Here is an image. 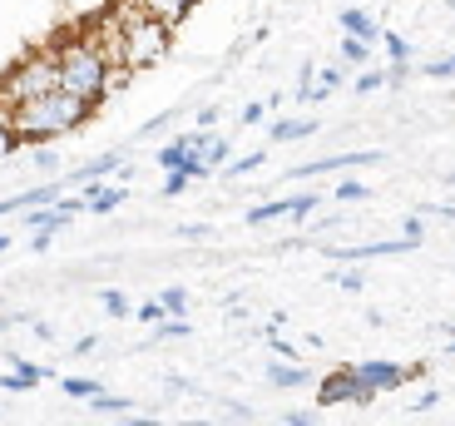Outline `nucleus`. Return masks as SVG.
<instances>
[{
    "mask_svg": "<svg viewBox=\"0 0 455 426\" xmlns=\"http://www.w3.org/2000/svg\"><path fill=\"white\" fill-rule=\"evenodd\" d=\"M337 402H356V406H371V392L352 377V367H337L317 382V406H337Z\"/></svg>",
    "mask_w": 455,
    "mask_h": 426,
    "instance_id": "nucleus-6",
    "label": "nucleus"
},
{
    "mask_svg": "<svg viewBox=\"0 0 455 426\" xmlns=\"http://www.w3.org/2000/svg\"><path fill=\"white\" fill-rule=\"evenodd\" d=\"M129 80H134V75H129L124 65H109V69H104V100H109V94H119Z\"/></svg>",
    "mask_w": 455,
    "mask_h": 426,
    "instance_id": "nucleus-24",
    "label": "nucleus"
},
{
    "mask_svg": "<svg viewBox=\"0 0 455 426\" xmlns=\"http://www.w3.org/2000/svg\"><path fill=\"white\" fill-rule=\"evenodd\" d=\"M90 406H94V412H104V416H124V412H134V402H129V397H109V392L90 397Z\"/></svg>",
    "mask_w": 455,
    "mask_h": 426,
    "instance_id": "nucleus-20",
    "label": "nucleus"
},
{
    "mask_svg": "<svg viewBox=\"0 0 455 426\" xmlns=\"http://www.w3.org/2000/svg\"><path fill=\"white\" fill-rule=\"evenodd\" d=\"M312 129H317V119H277L273 139H307Z\"/></svg>",
    "mask_w": 455,
    "mask_h": 426,
    "instance_id": "nucleus-16",
    "label": "nucleus"
},
{
    "mask_svg": "<svg viewBox=\"0 0 455 426\" xmlns=\"http://www.w3.org/2000/svg\"><path fill=\"white\" fill-rule=\"evenodd\" d=\"M238 119H243V125H248V129H252V125H262V119H267V104H258V100H252L248 109H243V115H238Z\"/></svg>",
    "mask_w": 455,
    "mask_h": 426,
    "instance_id": "nucleus-33",
    "label": "nucleus"
},
{
    "mask_svg": "<svg viewBox=\"0 0 455 426\" xmlns=\"http://www.w3.org/2000/svg\"><path fill=\"white\" fill-rule=\"evenodd\" d=\"M60 392L75 397V402H90V397L104 392V387H100V382H90V377H65V382H60Z\"/></svg>",
    "mask_w": 455,
    "mask_h": 426,
    "instance_id": "nucleus-15",
    "label": "nucleus"
},
{
    "mask_svg": "<svg viewBox=\"0 0 455 426\" xmlns=\"http://www.w3.org/2000/svg\"><path fill=\"white\" fill-rule=\"evenodd\" d=\"M208 233H213L208 223H183V229H179V238H183V243H204Z\"/></svg>",
    "mask_w": 455,
    "mask_h": 426,
    "instance_id": "nucleus-29",
    "label": "nucleus"
},
{
    "mask_svg": "<svg viewBox=\"0 0 455 426\" xmlns=\"http://www.w3.org/2000/svg\"><path fill=\"white\" fill-rule=\"evenodd\" d=\"M129 198V189H119V184H84V213H114V208Z\"/></svg>",
    "mask_w": 455,
    "mask_h": 426,
    "instance_id": "nucleus-8",
    "label": "nucleus"
},
{
    "mask_svg": "<svg viewBox=\"0 0 455 426\" xmlns=\"http://www.w3.org/2000/svg\"><path fill=\"white\" fill-rule=\"evenodd\" d=\"M30 248H35V253H45V248H50V233H45V229H35V238H30Z\"/></svg>",
    "mask_w": 455,
    "mask_h": 426,
    "instance_id": "nucleus-40",
    "label": "nucleus"
},
{
    "mask_svg": "<svg viewBox=\"0 0 455 426\" xmlns=\"http://www.w3.org/2000/svg\"><path fill=\"white\" fill-rule=\"evenodd\" d=\"M371 60V50L356 45V40H341V65H366Z\"/></svg>",
    "mask_w": 455,
    "mask_h": 426,
    "instance_id": "nucleus-27",
    "label": "nucleus"
},
{
    "mask_svg": "<svg viewBox=\"0 0 455 426\" xmlns=\"http://www.w3.org/2000/svg\"><path fill=\"white\" fill-rule=\"evenodd\" d=\"M114 169H124V149H109V154H100L94 164H84L80 173H69V184H104Z\"/></svg>",
    "mask_w": 455,
    "mask_h": 426,
    "instance_id": "nucleus-11",
    "label": "nucleus"
},
{
    "mask_svg": "<svg viewBox=\"0 0 455 426\" xmlns=\"http://www.w3.org/2000/svg\"><path fill=\"white\" fill-rule=\"evenodd\" d=\"M5 248H11V233H0V253H5Z\"/></svg>",
    "mask_w": 455,
    "mask_h": 426,
    "instance_id": "nucleus-43",
    "label": "nucleus"
},
{
    "mask_svg": "<svg viewBox=\"0 0 455 426\" xmlns=\"http://www.w3.org/2000/svg\"><path fill=\"white\" fill-rule=\"evenodd\" d=\"M376 40H387V50H391V65H406V60H411V40H406V35H391V30H381Z\"/></svg>",
    "mask_w": 455,
    "mask_h": 426,
    "instance_id": "nucleus-22",
    "label": "nucleus"
},
{
    "mask_svg": "<svg viewBox=\"0 0 455 426\" xmlns=\"http://www.w3.org/2000/svg\"><path fill=\"white\" fill-rule=\"evenodd\" d=\"M287 208H292V198H277V204H258V208H248V223H273V219H287Z\"/></svg>",
    "mask_w": 455,
    "mask_h": 426,
    "instance_id": "nucleus-18",
    "label": "nucleus"
},
{
    "mask_svg": "<svg viewBox=\"0 0 455 426\" xmlns=\"http://www.w3.org/2000/svg\"><path fill=\"white\" fill-rule=\"evenodd\" d=\"M252 169H262V154H248V159L228 164V173H233V179H243V173H252Z\"/></svg>",
    "mask_w": 455,
    "mask_h": 426,
    "instance_id": "nucleus-30",
    "label": "nucleus"
},
{
    "mask_svg": "<svg viewBox=\"0 0 455 426\" xmlns=\"http://www.w3.org/2000/svg\"><path fill=\"white\" fill-rule=\"evenodd\" d=\"M312 75H317V80H312V104H317V100H327V94H337L341 84H347V75H341L337 65H327V69H312Z\"/></svg>",
    "mask_w": 455,
    "mask_h": 426,
    "instance_id": "nucleus-13",
    "label": "nucleus"
},
{
    "mask_svg": "<svg viewBox=\"0 0 455 426\" xmlns=\"http://www.w3.org/2000/svg\"><path fill=\"white\" fill-rule=\"evenodd\" d=\"M352 377L362 382L366 392H396V387H406L411 382V367H401V362H381V358H371V362H352Z\"/></svg>",
    "mask_w": 455,
    "mask_h": 426,
    "instance_id": "nucleus-5",
    "label": "nucleus"
},
{
    "mask_svg": "<svg viewBox=\"0 0 455 426\" xmlns=\"http://www.w3.org/2000/svg\"><path fill=\"white\" fill-rule=\"evenodd\" d=\"M401 238H406L411 248H416V243L426 238V223H421V219H406V233H401Z\"/></svg>",
    "mask_w": 455,
    "mask_h": 426,
    "instance_id": "nucleus-35",
    "label": "nucleus"
},
{
    "mask_svg": "<svg viewBox=\"0 0 455 426\" xmlns=\"http://www.w3.org/2000/svg\"><path fill=\"white\" fill-rule=\"evenodd\" d=\"M179 337H188V323H183V317H164V323L154 327V342H179Z\"/></svg>",
    "mask_w": 455,
    "mask_h": 426,
    "instance_id": "nucleus-23",
    "label": "nucleus"
},
{
    "mask_svg": "<svg viewBox=\"0 0 455 426\" xmlns=\"http://www.w3.org/2000/svg\"><path fill=\"white\" fill-rule=\"evenodd\" d=\"M134 5L148 15V20H159V25H169V30H173V25L198 5V0H134Z\"/></svg>",
    "mask_w": 455,
    "mask_h": 426,
    "instance_id": "nucleus-9",
    "label": "nucleus"
},
{
    "mask_svg": "<svg viewBox=\"0 0 455 426\" xmlns=\"http://www.w3.org/2000/svg\"><path fill=\"white\" fill-rule=\"evenodd\" d=\"M331 283H341L347 293H362V288H366V277H362V273H331Z\"/></svg>",
    "mask_w": 455,
    "mask_h": 426,
    "instance_id": "nucleus-32",
    "label": "nucleus"
},
{
    "mask_svg": "<svg viewBox=\"0 0 455 426\" xmlns=\"http://www.w3.org/2000/svg\"><path fill=\"white\" fill-rule=\"evenodd\" d=\"M100 302H104V312H109V317H134V302H129L119 288H104Z\"/></svg>",
    "mask_w": 455,
    "mask_h": 426,
    "instance_id": "nucleus-19",
    "label": "nucleus"
},
{
    "mask_svg": "<svg viewBox=\"0 0 455 426\" xmlns=\"http://www.w3.org/2000/svg\"><path fill=\"white\" fill-rule=\"evenodd\" d=\"M426 75H431V80H451L455 65H451V60H431V65H426Z\"/></svg>",
    "mask_w": 455,
    "mask_h": 426,
    "instance_id": "nucleus-34",
    "label": "nucleus"
},
{
    "mask_svg": "<svg viewBox=\"0 0 455 426\" xmlns=\"http://www.w3.org/2000/svg\"><path fill=\"white\" fill-rule=\"evenodd\" d=\"M337 20H341V30H347V40H356V45H366V50H371L376 35H381V25H376L366 11H341Z\"/></svg>",
    "mask_w": 455,
    "mask_h": 426,
    "instance_id": "nucleus-10",
    "label": "nucleus"
},
{
    "mask_svg": "<svg viewBox=\"0 0 455 426\" xmlns=\"http://www.w3.org/2000/svg\"><path fill=\"white\" fill-rule=\"evenodd\" d=\"M55 90H60V65H55V45H50V50L25 55L0 80V104H25V100H40V94H55Z\"/></svg>",
    "mask_w": 455,
    "mask_h": 426,
    "instance_id": "nucleus-4",
    "label": "nucleus"
},
{
    "mask_svg": "<svg viewBox=\"0 0 455 426\" xmlns=\"http://www.w3.org/2000/svg\"><path fill=\"white\" fill-rule=\"evenodd\" d=\"M114 20H119V65H124L129 75H144V69L169 60L173 30L159 20H148L134 0H119V5H114Z\"/></svg>",
    "mask_w": 455,
    "mask_h": 426,
    "instance_id": "nucleus-2",
    "label": "nucleus"
},
{
    "mask_svg": "<svg viewBox=\"0 0 455 426\" xmlns=\"http://www.w3.org/2000/svg\"><path fill=\"white\" fill-rule=\"evenodd\" d=\"M387 154L376 149H352V154H331V159H317V164H302V169H292L297 179H312V173H337V169H356V164H381Z\"/></svg>",
    "mask_w": 455,
    "mask_h": 426,
    "instance_id": "nucleus-7",
    "label": "nucleus"
},
{
    "mask_svg": "<svg viewBox=\"0 0 455 426\" xmlns=\"http://www.w3.org/2000/svg\"><path fill=\"white\" fill-rule=\"evenodd\" d=\"M267 382H273V387H307V372L297 367V362H277V367H267Z\"/></svg>",
    "mask_w": 455,
    "mask_h": 426,
    "instance_id": "nucleus-14",
    "label": "nucleus"
},
{
    "mask_svg": "<svg viewBox=\"0 0 455 426\" xmlns=\"http://www.w3.org/2000/svg\"><path fill=\"white\" fill-rule=\"evenodd\" d=\"M317 204H322V194H297L292 208H287V219H307V213H317Z\"/></svg>",
    "mask_w": 455,
    "mask_h": 426,
    "instance_id": "nucleus-26",
    "label": "nucleus"
},
{
    "mask_svg": "<svg viewBox=\"0 0 455 426\" xmlns=\"http://www.w3.org/2000/svg\"><path fill=\"white\" fill-rule=\"evenodd\" d=\"M94 347H100V337H80L75 342V358H94Z\"/></svg>",
    "mask_w": 455,
    "mask_h": 426,
    "instance_id": "nucleus-36",
    "label": "nucleus"
},
{
    "mask_svg": "<svg viewBox=\"0 0 455 426\" xmlns=\"http://www.w3.org/2000/svg\"><path fill=\"white\" fill-rule=\"evenodd\" d=\"M35 327V337H40V342H55V327H50V323H30Z\"/></svg>",
    "mask_w": 455,
    "mask_h": 426,
    "instance_id": "nucleus-41",
    "label": "nucleus"
},
{
    "mask_svg": "<svg viewBox=\"0 0 455 426\" xmlns=\"http://www.w3.org/2000/svg\"><path fill=\"white\" fill-rule=\"evenodd\" d=\"M159 308L169 312V317H183V312H188V293H183V288H164L159 293Z\"/></svg>",
    "mask_w": 455,
    "mask_h": 426,
    "instance_id": "nucleus-21",
    "label": "nucleus"
},
{
    "mask_svg": "<svg viewBox=\"0 0 455 426\" xmlns=\"http://www.w3.org/2000/svg\"><path fill=\"white\" fill-rule=\"evenodd\" d=\"M90 119V104L69 100V94H40V100L11 104L5 129H11L15 144H50V139H65L69 129H80Z\"/></svg>",
    "mask_w": 455,
    "mask_h": 426,
    "instance_id": "nucleus-1",
    "label": "nucleus"
},
{
    "mask_svg": "<svg viewBox=\"0 0 455 426\" xmlns=\"http://www.w3.org/2000/svg\"><path fill=\"white\" fill-rule=\"evenodd\" d=\"M169 115H173V109H169ZM169 115H154V119H148V125H144V129H139V134H159V129H164V125H169Z\"/></svg>",
    "mask_w": 455,
    "mask_h": 426,
    "instance_id": "nucleus-38",
    "label": "nucleus"
},
{
    "mask_svg": "<svg viewBox=\"0 0 455 426\" xmlns=\"http://www.w3.org/2000/svg\"><path fill=\"white\" fill-rule=\"evenodd\" d=\"M134 317H139V323H144V327H159L164 317H169V312L159 308V298H148V302H139V308H134Z\"/></svg>",
    "mask_w": 455,
    "mask_h": 426,
    "instance_id": "nucleus-25",
    "label": "nucleus"
},
{
    "mask_svg": "<svg viewBox=\"0 0 455 426\" xmlns=\"http://www.w3.org/2000/svg\"><path fill=\"white\" fill-rule=\"evenodd\" d=\"M194 119H198V129H213V125H218V109H213V104H208V109H198Z\"/></svg>",
    "mask_w": 455,
    "mask_h": 426,
    "instance_id": "nucleus-37",
    "label": "nucleus"
},
{
    "mask_svg": "<svg viewBox=\"0 0 455 426\" xmlns=\"http://www.w3.org/2000/svg\"><path fill=\"white\" fill-rule=\"evenodd\" d=\"M183 189H188V173H169V179H164V198H179Z\"/></svg>",
    "mask_w": 455,
    "mask_h": 426,
    "instance_id": "nucleus-31",
    "label": "nucleus"
},
{
    "mask_svg": "<svg viewBox=\"0 0 455 426\" xmlns=\"http://www.w3.org/2000/svg\"><path fill=\"white\" fill-rule=\"evenodd\" d=\"M381 84H387V69H362V75H356V90H362V94L381 90Z\"/></svg>",
    "mask_w": 455,
    "mask_h": 426,
    "instance_id": "nucleus-28",
    "label": "nucleus"
},
{
    "mask_svg": "<svg viewBox=\"0 0 455 426\" xmlns=\"http://www.w3.org/2000/svg\"><path fill=\"white\" fill-rule=\"evenodd\" d=\"M396 253H411L406 238H381V243H356V248H337L331 258H396Z\"/></svg>",
    "mask_w": 455,
    "mask_h": 426,
    "instance_id": "nucleus-12",
    "label": "nucleus"
},
{
    "mask_svg": "<svg viewBox=\"0 0 455 426\" xmlns=\"http://www.w3.org/2000/svg\"><path fill=\"white\" fill-rule=\"evenodd\" d=\"M331 198H337V204H362V198H371V189H366L362 179H341V184L331 189Z\"/></svg>",
    "mask_w": 455,
    "mask_h": 426,
    "instance_id": "nucleus-17",
    "label": "nucleus"
},
{
    "mask_svg": "<svg viewBox=\"0 0 455 426\" xmlns=\"http://www.w3.org/2000/svg\"><path fill=\"white\" fill-rule=\"evenodd\" d=\"M129 426H159V422H154V416H134V412H129Z\"/></svg>",
    "mask_w": 455,
    "mask_h": 426,
    "instance_id": "nucleus-42",
    "label": "nucleus"
},
{
    "mask_svg": "<svg viewBox=\"0 0 455 426\" xmlns=\"http://www.w3.org/2000/svg\"><path fill=\"white\" fill-rule=\"evenodd\" d=\"M287 426H317V416H312V412H292V416H287Z\"/></svg>",
    "mask_w": 455,
    "mask_h": 426,
    "instance_id": "nucleus-39",
    "label": "nucleus"
},
{
    "mask_svg": "<svg viewBox=\"0 0 455 426\" xmlns=\"http://www.w3.org/2000/svg\"><path fill=\"white\" fill-rule=\"evenodd\" d=\"M55 65H60V94L80 104H104V60L94 50L90 35H69L55 45Z\"/></svg>",
    "mask_w": 455,
    "mask_h": 426,
    "instance_id": "nucleus-3",
    "label": "nucleus"
}]
</instances>
